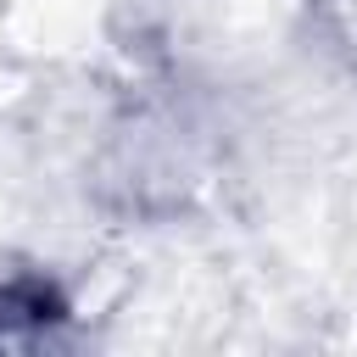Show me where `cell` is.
<instances>
[{"instance_id": "1", "label": "cell", "mask_w": 357, "mask_h": 357, "mask_svg": "<svg viewBox=\"0 0 357 357\" xmlns=\"http://www.w3.org/2000/svg\"><path fill=\"white\" fill-rule=\"evenodd\" d=\"M95 6L100 0H17L11 33L28 50H73L95 28Z\"/></svg>"}, {"instance_id": "2", "label": "cell", "mask_w": 357, "mask_h": 357, "mask_svg": "<svg viewBox=\"0 0 357 357\" xmlns=\"http://www.w3.org/2000/svg\"><path fill=\"white\" fill-rule=\"evenodd\" d=\"M11 95H17V84H11V78H0V106H6Z\"/></svg>"}]
</instances>
